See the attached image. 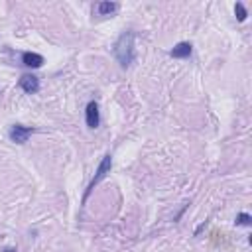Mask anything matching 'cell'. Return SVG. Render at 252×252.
Masks as SVG:
<instances>
[{
    "label": "cell",
    "instance_id": "cell-1",
    "mask_svg": "<svg viewBox=\"0 0 252 252\" xmlns=\"http://www.w3.org/2000/svg\"><path fill=\"white\" fill-rule=\"evenodd\" d=\"M134 39H136V33L128 30L120 33V37L114 43V57L122 67H130L134 61Z\"/></svg>",
    "mask_w": 252,
    "mask_h": 252
},
{
    "label": "cell",
    "instance_id": "cell-2",
    "mask_svg": "<svg viewBox=\"0 0 252 252\" xmlns=\"http://www.w3.org/2000/svg\"><path fill=\"white\" fill-rule=\"evenodd\" d=\"M110 167H112V158H110V154H106V156L100 159V163H98V167H96V171H94V177L89 181V185H87V189H85V197H83V201H87V197L93 193L94 185L100 183V181L110 173Z\"/></svg>",
    "mask_w": 252,
    "mask_h": 252
},
{
    "label": "cell",
    "instance_id": "cell-3",
    "mask_svg": "<svg viewBox=\"0 0 252 252\" xmlns=\"http://www.w3.org/2000/svg\"><path fill=\"white\" fill-rule=\"evenodd\" d=\"M32 134H33V128H30V126H22V124H14V126L10 128V132H8L10 140L16 142V144H24V142H28V138H30Z\"/></svg>",
    "mask_w": 252,
    "mask_h": 252
},
{
    "label": "cell",
    "instance_id": "cell-4",
    "mask_svg": "<svg viewBox=\"0 0 252 252\" xmlns=\"http://www.w3.org/2000/svg\"><path fill=\"white\" fill-rule=\"evenodd\" d=\"M85 120H87V126L89 128H96L100 124V114H98V104L96 100H91L85 108Z\"/></svg>",
    "mask_w": 252,
    "mask_h": 252
},
{
    "label": "cell",
    "instance_id": "cell-5",
    "mask_svg": "<svg viewBox=\"0 0 252 252\" xmlns=\"http://www.w3.org/2000/svg\"><path fill=\"white\" fill-rule=\"evenodd\" d=\"M20 87H22L24 93L33 94V93L39 91V79H37L35 75H22V79H20Z\"/></svg>",
    "mask_w": 252,
    "mask_h": 252
},
{
    "label": "cell",
    "instance_id": "cell-6",
    "mask_svg": "<svg viewBox=\"0 0 252 252\" xmlns=\"http://www.w3.org/2000/svg\"><path fill=\"white\" fill-rule=\"evenodd\" d=\"M22 63L26 67H32V69H37L43 65V57L39 53H33V51H24L22 53Z\"/></svg>",
    "mask_w": 252,
    "mask_h": 252
},
{
    "label": "cell",
    "instance_id": "cell-7",
    "mask_svg": "<svg viewBox=\"0 0 252 252\" xmlns=\"http://www.w3.org/2000/svg\"><path fill=\"white\" fill-rule=\"evenodd\" d=\"M169 55L175 57V59H185V57H189V55H191V43H189V41L177 43V45L169 51Z\"/></svg>",
    "mask_w": 252,
    "mask_h": 252
},
{
    "label": "cell",
    "instance_id": "cell-8",
    "mask_svg": "<svg viewBox=\"0 0 252 252\" xmlns=\"http://www.w3.org/2000/svg\"><path fill=\"white\" fill-rule=\"evenodd\" d=\"M116 10H118V4L116 2H100V4H96V12L100 16H108V14L116 12Z\"/></svg>",
    "mask_w": 252,
    "mask_h": 252
},
{
    "label": "cell",
    "instance_id": "cell-9",
    "mask_svg": "<svg viewBox=\"0 0 252 252\" xmlns=\"http://www.w3.org/2000/svg\"><path fill=\"white\" fill-rule=\"evenodd\" d=\"M234 14H236L238 22H244V20H246V16H248V14H246V8H244L240 2H236V4H234Z\"/></svg>",
    "mask_w": 252,
    "mask_h": 252
},
{
    "label": "cell",
    "instance_id": "cell-10",
    "mask_svg": "<svg viewBox=\"0 0 252 252\" xmlns=\"http://www.w3.org/2000/svg\"><path fill=\"white\" fill-rule=\"evenodd\" d=\"M236 224H244V226H248V224H250V215H248V213H240V215L236 217Z\"/></svg>",
    "mask_w": 252,
    "mask_h": 252
},
{
    "label": "cell",
    "instance_id": "cell-11",
    "mask_svg": "<svg viewBox=\"0 0 252 252\" xmlns=\"http://www.w3.org/2000/svg\"><path fill=\"white\" fill-rule=\"evenodd\" d=\"M10 252H14V250H10Z\"/></svg>",
    "mask_w": 252,
    "mask_h": 252
}]
</instances>
